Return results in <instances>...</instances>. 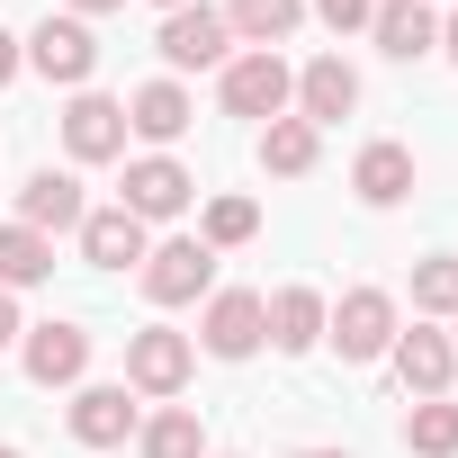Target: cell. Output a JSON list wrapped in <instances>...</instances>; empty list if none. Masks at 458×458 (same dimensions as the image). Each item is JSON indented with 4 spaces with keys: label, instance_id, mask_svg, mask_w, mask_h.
Segmentation results:
<instances>
[{
    "label": "cell",
    "instance_id": "obj_1",
    "mask_svg": "<svg viewBox=\"0 0 458 458\" xmlns=\"http://www.w3.org/2000/svg\"><path fill=\"white\" fill-rule=\"evenodd\" d=\"M395 333H404V324H395V297H386V288H351V297L324 315V342H333L351 369L386 360V351H395Z\"/></svg>",
    "mask_w": 458,
    "mask_h": 458
},
{
    "label": "cell",
    "instance_id": "obj_2",
    "mask_svg": "<svg viewBox=\"0 0 458 458\" xmlns=\"http://www.w3.org/2000/svg\"><path fill=\"white\" fill-rule=\"evenodd\" d=\"M216 99H225V117H261V126H270V117H288L297 72H288L279 55H261V46H252V55H234V64L216 72Z\"/></svg>",
    "mask_w": 458,
    "mask_h": 458
},
{
    "label": "cell",
    "instance_id": "obj_3",
    "mask_svg": "<svg viewBox=\"0 0 458 458\" xmlns=\"http://www.w3.org/2000/svg\"><path fill=\"white\" fill-rule=\"evenodd\" d=\"M144 297L153 306H198V297H216V252L198 243V234H171V243H153L144 252Z\"/></svg>",
    "mask_w": 458,
    "mask_h": 458
},
{
    "label": "cell",
    "instance_id": "obj_4",
    "mask_svg": "<svg viewBox=\"0 0 458 458\" xmlns=\"http://www.w3.org/2000/svg\"><path fill=\"white\" fill-rule=\"evenodd\" d=\"M153 46H162V64H171V72H225V64H234V28H225V10H207V0L171 10Z\"/></svg>",
    "mask_w": 458,
    "mask_h": 458
},
{
    "label": "cell",
    "instance_id": "obj_5",
    "mask_svg": "<svg viewBox=\"0 0 458 458\" xmlns=\"http://www.w3.org/2000/svg\"><path fill=\"white\" fill-rule=\"evenodd\" d=\"M189 369H198L189 333H171V324L126 333V386H135V395H180V386H189Z\"/></svg>",
    "mask_w": 458,
    "mask_h": 458
},
{
    "label": "cell",
    "instance_id": "obj_6",
    "mask_svg": "<svg viewBox=\"0 0 458 458\" xmlns=\"http://www.w3.org/2000/svg\"><path fill=\"white\" fill-rule=\"evenodd\" d=\"M28 64L46 72V81H64V90H81L90 72H99V37H90V19H46L37 37H28Z\"/></svg>",
    "mask_w": 458,
    "mask_h": 458
},
{
    "label": "cell",
    "instance_id": "obj_7",
    "mask_svg": "<svg viewBox=\"0 0 458 458\" xmlns=\"http://www.w3.org/2000/svg\"><path fill=\"white\" fill-rule=\"evenodd\" d=\"M198 198V180L171 162V153H144V162H126V189H117V207L135 216V225H162V216H180Z\"/></svg>",
    "mask_w": 458,
    "mask_h": 458
},
{
    "label": "cell",
    "instance_id": "obj_8",
    "mask_svg": "<svg viewBox=\"0 0 458 458\" xmlns=\"http://www.w3.org/2000/svg\"><path fill=\"white\" fill-rule=\"evenodd\" d=\"M198 342H207L216 360H252V351L270 342L261 297H252V288H216V297H207V315H198Z\"/></svg>",
    "mask_w": 458,
    "mask_h": 458
},
{
    "label": "cell",
    "instance_id": "obj_9",
    "mask_svg": "<svg viewBox=\"0 0 458 458\" xmlns=\"http://www.w3.org/2000/svg\"><path fill=\"white\" fill-rule=\"evenodd\" d=\"M64 153H72V162H117V153H126V99L72 90V108H64Z\"/></svg>",
    "mask_w": 458,
    "mask_h": 458
},
{
    "label": "cell",
    "instance_id": "obj_10",
    "mask_svg": "<svg viewBox=\"0 0 458 458\" xmlns=\"http://www.w3.org/2000/svg\"><path fill=\"white\" fill-rule=\"evenodd\" d=\"M81 216H90V198H81V180L72 171H37L28 189H19V225H28V234H81Z\"/></svg>",
    "mask_w": 458,
    "mask_h": 458
},
{
    "label": "cell",
    "instance_id": "obj_11",
    "mask_svg": "<svg viewBox=\"0 0 458 458\" xmlns=\"http://www.w3.org/2000/svg\"><path fill=\"white\" fill-rule=\"evenodd\" d=\"M135 431H144L135 386H81V395H72V440H81V449H117V440H135Z\"/></svg>",
    "mask_w": 458,
    "mask_h": 458
},
{
    "label": "cell",
    "instance_id": "obj_12",
    "mask_svg": "<svg viewBox=\"0 0 458 458\" xmlns=\"http://www.w3.org/2000/svg\"><path fill=\"white\" fill-rule=\"evenodd\" d=\"M351 108H360V72H351L342 55H315V64L297 72V117L324 135V126H333V117H351Z\"/></svg>",
    "mask_w": 458,
    "mask_h": 458
},
{
    "label": "cell",
    "instance_id": "obj_13",
    "mask_svg": "<svg viewBox=\"0 0 458 458\" xmlns=\"http://www.w3.org/2000/svg\"><path fill=\"white\" fill-rule=\"evenodd\" d=\"M144 252H153V234H144L126 207H90V216H81V261H99V270H144Z\"/></svg>",
    "mask_w": 458,
    "mask_h": 458
},
{
    "label": "cell",
    "instance_id": "obj_14",
    "mask_svg": "<svg viewBox=\"0 0 458 458\" xmlns=\"http://www.w3.org/2000/svg\"><path fill=\"white\" fill-rule=\"evenodd\" d=\"M369 37H377V55H395V64H422V55L440 46V10H431V0H377Z\"/></svg>",
    "mask_w": 458,
    "mask_h": 458
},
{
    "label": "cell",
    "instance_id": "obj_15",
    "mask_svg": "<svg viewBox=\"0 0 458 458\" xmlns=\"http://www.w3.org/2000/svg\"><path fill=\"white\" fill-rule=\"evenodd\" d=\"M81 369H90L81 324H28V377L37 386H81Z\"/></svg>",
    "mask_w": 458,
    "mask_h": 458
},
{
    "label": "cell",
    "instance_id": "obj_16",
    "mask_svg": "<svg viewBox=\"0 0 458 458\" xmlns=\"http://www.w3.org/2000/svg\"><path fill=\"white\" fill-rule=\"evenodd\" d=\"M324 315H333V306H324L315 288H279V297H261V324H270V342H279L288 360H306V351L324 342Z\"/></svg>",
    "mask_w": 458,
    "mask_h": 458
},
{
    "label": "cell",
    "instance_id": "obj_17",
    "mask_svg": "<svg viewBox=\"0 0 458 458\" xmlns=\"http://www.w3.org/2000/svg\"><path fill=\"white\" fill-rule=\"evenodd\" d=\"M395 377H404V395H440L449 386V369H458V351H449V333H431V324H413V333H395Z\"/></svg>",
    "mask_w": 458,
    "mask_h": 458
},
{
    "label": "cell",
    "instance_id": "obj_18",
    "mask_svg": "<svg viewBox=\"0 0 458 458\" xmlns=\"http://www.w3.org/2000/svg\"><path fill=\"white\" fill-rule=\"evenodd\" d=\"M189 117H198V108H189V90H180V81H144V90L126 99V135H144V144H180V135H189Z\"/></svg>",
    "mask_w": 458,
    "mask_h": 458
},
{
    "label": "cell",
    "instance_id": "obj_19",
    "mask_svg": "<svg viewBox=\"0 0 458 458\" xmlns=\"http://www.w3.org/2000/svg\"><path fill=\"white\" fill-rule=\"evenodd\" d=\"M351 189H360V207H404L413 198V153L404 144H369L351 162Z\"/></svg>",
    "mask_w": 458,
    "mask_h": 458
},
{
    "label": "cell",
    "instance_id": "obj_20",
    "mask_svg": "<svg viewBox=\"0 0 458 458\" xmlns=\"http://www.w3.org/2000/svg\"><path fill=\"white\" fill-rule=\"evenodd\" d=\"M297 19H306V0H225V28L243 46H261V55H279L297 37Z\"/></svg>",
    "mask_w": 458,
    "mask_h": 458
},
{
    "label": "cell",
    "instance_id": "obj_21",
    "mask_svg": "<svg viewBox=\"0 0 458 458\" xmlns=\"http://www.w3.org/2000/svg\"><path fill=\"white\" fill-rule=\"evenodd\" d=\"M315 153H324V135H315L306 117H270V126H261V171L306 180V171H315Z\"/></svg>",
    "mask_w": 458,
    "mask_h": 458
},
{
    "label": "cell",
    "instance_id": "obj_22",
    "mask_svg": "<svg viewBox=\"0 0 458 458\" xmlns=\"http://www.w3.org/2000/svg\"><path fill=\"white\" fill-rule=\"evenodd\" d=\"M404 449H413V458H458V404H449V395H413Z\"/></svg>",
    "mask_w": 458,
    "mask_h": 458
},
{
    "label": "cell",
    "instance_id": "obj_23",
    "mask_svg": "<svg viewBox=\"0 0 458 458\" xmlns=\"http://www.w3.org/2000/svg\"><path fill=\"white\" fill-rule=\"evenodd\" d=\"M135 449H144V458H207V422H198V404L153 413V422L135 431Z\"/></svg>",
    "mask_w": 458,
    "mask_h": 458
},
{
    "label": "cell",
    "instance_id": "obj_24",
    "mask_svg": "<svg viewBox=\"0 0 458 458\" xmlns=\"http://www.w3.org/2000/svg\"><path fill=\"white\" fill-rule=\"evenodd\" d=\"M37 279H55V243L28 225H0V288H37Z\"/></svg>",
    "mask_w": 458,
    "mask_h": 458
},
{
    "label": "cell",
    "instance_id": "obj_25",
    "mask_svg": "<svg viewBox=\"0 0 458 458\" xmlns=\"http://www.w3.org/2000/svg\"><path fill=\"white\" fill-rule=\"evenodd\" d=\"M261 234V207L252 198H207V216H198V243L207 252H234V243H252Z\"/></svg>",
    "mask_w": 458,
    "mask_h": 458
},
{
    "label": "cell",
    "instance_id": "obj_26",
    "mask_svg": "<svg viewBox=\"0 0 458 458\" xmlns=\"http://www.w3.org/2000/svg\"><path fill=\"white\" fill-rule=\"evenodd\" d=\"M413 315H458V261L449 252L413 261Z\"/></svg>",
    "mask_w": 458,
    "mask_h": 458
},
{
    "label": "cell",
    "instance_id": "obj_27",
    "mask_svg": "<svg viewBox=\"0 0 458 458\" xmlns=\"http://www.w3.org/2000/svg\"><path fill=\"white\" fill-rule=\"evenodd\" d=\"M315 19H324L333 37H351V28H369V19H377V0H315Z\"/></svg>",
    "mask_w": 458,
    "mask_h": 458
},
{
    "label": "cell",
    "instance_id": "obj_28",
    "mask_svg": "<svg viewBox=\"0 0 458 458\" xmlns=\"http://www.w3.org/2000/svg\"><path fill=\"white\" fill-rule=\"evenodd\" d=\"M19 64H28V46H19L10 28H0V90H10V81H19Z\"/></svg>",
    "mask_w": 458,
    "mask_h": 458
},
{
    "label": "cell",
    "instance_id": "obj_29",
    "mask_svg": "<svg viewBox=\"0 0 458 458\" xmlns=\"http://www.w3.org/2000/svg\"><path fill=\"white\" fill-rule=\"evenodd\" d=\"M19 333H28V324H19V306H10V288H0V351H10Z\"/></svg>",
    "mask_w": 458,
    "mask_h": 458
},
{
    "label": "cell",
    "instance_id": "obj_30",
    "mask_svg": "<svg viewBox=\"0 0 458 458\" xmlns=\"http://www.w3.org/2000/svg\"><path fill=\"white\" fill-rule=\"evenodd\" d=\"M72 19H108V10H126V0H64Z\"/></svg>",
    "mask_w": 458,
    "mask_h": 458
},
{
    "label": "cell",
    "instance_id": "obj_31",
    "mask_svg": "<svg viewBox=\"0 0 458 458\" xmlns=\"http://www.w3.org/2000/svg\"><path fill=\"white\" fill-rule=\"evenodd\" d=\"M440 46H449V64H458V10H449V19H440Z\"/></svg>",
    "mask_w": 458,
    "mask_h": 458
},
{
    "label": "cell",
    "instance_id": "obj_32",
    "mask_svg": "<svg viewBox=\"0 0 458 458\" xmlns=\"http://www.w3.org/2000/svg\"><path fill=\"white\" fill-rule=\"evenodd\" d=\"M297 458H351V449H297Z\"/></svg>",
    "mask_w": 458,
    "mask_h": 458
},
{
    "label": "cell",
    "instance_id": "obj_33",
    "mask_svg": "<svg viewBox=\"0 0 458 458\" xmlns=\"http://www.w3.org/2000/svg\"><path fill=\"white\" fill-rule=\"evenodd\" d=\"M153 10H162V19H171V10H189V0H153Z\"/></svg>",
    "mask_w": 458,
    "mask_h": 458
},
{
    "label": "cell",
    "instance_id": "obj_34",
    "mask_svg": "<svg viewBox=\"0 0 458 458\" xmlns=\"http://www.w3.org/2000/svg\"><path fill=\"white\" fill-rule=\"evenodd\" d=\"M449 351H458V315H449Z\"/></svg>",
    "mask_w": 458,
    "mask_h": 458
},
{
    "label": "cell",
    "instance_id": "obj_35",
    "mask_svg": "<svg viewBox=\"0 0 458 458\" xmlns=\"http://www.w3.org/2000/svg\"><path fill=\"white\" fill-rule=\"evenodd\" d=\"M0 458H19V449H0Z\"/></svg>",
    "mask_w": 458,
    "mask_h": 458
}]
</instances>
